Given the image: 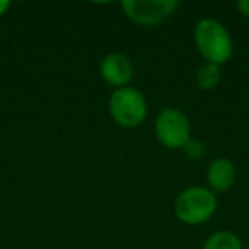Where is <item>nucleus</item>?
I'll return each mask as SVG.
<instances>
[{
    "instance_id": "obj_1",
    "label": "nucleus",
    "mask_w": 249,
    "mask_h": 249,
    "mask_svg": "<svg viewBox=\"0 0 249 249\" xmlns=\"http://www.w3.org/2000/svg\"><path fill=\"white\" fill-rule=\"evenodd\" d=\"M195 43L205 62L224 65L234 53V43L222 22L215 19H201L195 28Z\"/></svg>"
},
{
    "instance_id": "obj_2",
    "label": "nucleus",
    "mask_w": 249,
    "mask_h": 249,
    "mask_svg": "<svg viewBox=\"0 0 249 249\" xmlns=\"http://www.w3.org/2000/svg\"><path fill=\"white\" fill-rule=\"evenodd\" d=\"M217 210L215 193L203 186H191L181 191L174 203V213L188 225L205 224Z\"/></svg>"
},
{
    "instance_id": "obj_3",
    "label": "nucleus",
    "mask_w": 249,
    "mask_h": 249,
    "mask_svg": "<svg viewBox=\"0 0 249 249\" xmlns=\"http://www.w3.org/2000/svg\"><path fill=\"white\" fill-rule=\"evenodd\" d=\"M109 114L123 128H137L147 116L145 97L128 86L116 89L109 97Z\"/></svg>"
},
{
    "instance_id": "obj_4",
    "label": "nucleus",
    "mask_w": 249,
    "mask_h": 249,
    "mask_svg": "<svg viewBox=\"0 0 249 249\" xmlns=\"http://www.w3.org/2000/svg\"><path fill=\"white\" fill-rule=\"evenodd\" d=\"M156 135L167 149H184L191 140L190 120L181 109L166 107L156 118Z\"/></svg>"
},
{
    "instance_id": "obj_5",
    "label": "nucleus",
    "mask_w": 249,
    "mask_h": 249,
    "mask_svg": "<svg viewBox=\"0 0 249 249\" xmlns=\"http://www.w3.org/2000/svg\"><path fill=\"white\" fill-rule=\"evenodd\" d=\"M179 7L178 0H123L121 9L139 26H157Z\"/></svg>"
},
{
    "instance_id": "obj_6",
    "label": "nucleus",
    "mask_w": 249,
    "mask_h": 249,
    "mask_svg": "<svg viewBox=\"0 0 249 249\" xmlns=\"http://www.w3.org/2000/svg\"><path fill=\"white\" fill-rule=\"evenodd\" d=\"M99 72L107 86L121 89V87L128 86V82L133 79L135 70H133V63L128 56L120 52H113L103 58Z\"/></svg>"
},
{
    "instance_id": "obj_7",
    "label": "nucleus",
    "mask_w": 249,
    "mask_h": 249,
    "mask_svg": "<svg viewBox=\"0 0 249 249\" xmlns=\"http://www.w3.org/2000/svg\"><path fill=\"white\" fill-rule=\"evenodd\" d=\"M207 179L213 191H217V193L227 191L235 181V167L232 160L225 159V157H218V159L212 160L207 171Z\"/></svg>"
},
{
    "instance_id": "obj_8",
    "label": "nucleus",
    "mask_w": 249,
    "mask_h": 249,
    "mask_svg": "<svg viewBox=\"0 0 249 249\" xmlns=\"http://www.w3.org/2000/svg\"><path fill=\"white\" fill-rule=\"evenodd\" d=\"M220 79H222V70H220V67L215 65V63L205 62L203 65L198 67L196 84L201 89H205V90L215 89V87L220 84Z\"/></svg>"
},
{
    "instance_id": "obj_9",
    "label": "nucleus",
    "mask_w": 249,
    "mask_h": 249,
    "mask_svg": "<svg viewBox=\"0 0 249 249\" xmlns=\"http://www.w3.org/2000/svg\"><path fill=\"white\" fill-rule=\"evenodd\" d=\"M203 249H242V244L234 232L218 231L205 241Z\"/></svg>"
},
{
    "instance_id": "obj_10",
    "label": "nucleus",
    "mask_w": 249,
    "mask_h": 249,
    "mask_svg": "<svg viewBox=\"0 0 249 249\" xmlns=\"http://www.w3.org/2000/svg\"><path fill=\"white\" fill-rule=\"evenodd\" d=\"M184 150H186L188 157H191V159H200L205 154L203 143L198 142V140H190V142L184 145Z\"/></svg>"
},
{
    "instance_id": "obj_11",
    "label": "nucleus",
    "mask_w": 249,
    "mask_h": 249,
    "mask_svg": "<svg viewBox=\"0 0 249 249\" xmlns=\"http://www.w3.org/2000/svg\"><path fill=\"white\" fill-rule=\"evenodd\" d=\"M237 9L241 11L242 16H246V18H249V0H241L237 4Z\"/></svg>"
},
{
    "instance_id": "obj_12",
    "label": "nucleus",
    "mask_w": 249,
    "mask_h": 249,
    "mask_svg": "<svg viewBox=\"0 0 249 249\" xmlns=\"http://www.w3.org/2000/svg\"><path fill=\"white\" fill-rule=\"evenodd\" d=\"M9 7H11V2H9V0H0V16H4Z\"/></svg>"
}]
</instances>
